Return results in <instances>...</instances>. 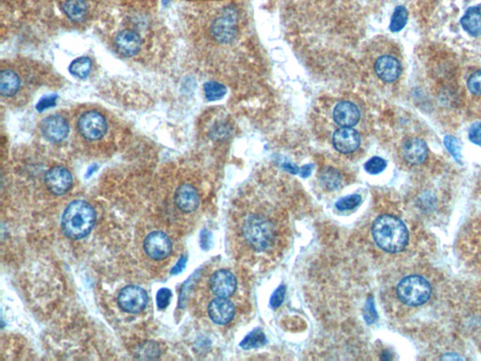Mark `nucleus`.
Segmentation results:
<instances>
[{"label":"nucleus","instance_id":"30","mask_svg":"<svg viewBox=\"0 0 481 361\" xmlns=\"http://www.w3.org/2000/svg\"><path fill=\"white\" fill-rule=\"evenodd\" d=\"M159 348L153 343H144L142 346H139V355H142L140 359L143 360H153L156 359L159 356Z\"/></svg>","mask_w":481,"mask_h":361},{"label":"nucleus","instance_id":"9","mask_svg":"<svg viewBox=\"0 0 481 361\" xmlns=\"http://www.w3.org/2000/svg\"><path fill=\"white\" fill-rule=\"evenodd\" d=\"M148 294L141 287L129 285L120 290L118 297L120 308L128 314H139L148 304Z\"/></svg>","mask_w":481,"mask_h":361},{"label":"nucleus","instance_id":"15","mask_svg":"<svg viewBox=\"0 0 481 361\" xmlns=\"http://www.w3.org/2000/svg\"><path fill=\"white\" fill-rule=\"evenodd\" d=\"M236 306L233 301L225 297H216L208 306V315L216 325H227L233 320Z\"/></svg>","mask_w":481,"mask_h":361},{"label":"nucleus","instance_id":"25","mask_svg":"<svg viewBox=\"0 0 481 361\" xmlns=\"http://www.w3.org/2000/svg\"><path fill=\"white\" fill-rule=\"evenodd\" d=\"M205 97L209 101H216L227 93V88L219 82H207L204 85Z\"/></svg>","mask_w":481,"mask_h":361},{"label":"nucleus","instance_id":"20","mask_svg":"<svg viewBox=\"0 0 481 361\" xmlns=\"http://www.w3.org/2000/svg\"><path fill=\"white\" fill-rule=\"evenodd\" d=\"M62 10L71 21H84L88 16V5L85 0H66Z\"/></svg>","mask_w":481,"mask_h":361},{"label":"nucleus","instance_id":"18","mask_svg":"<svg viewBox=\"0 0 481 361\" xmlns=\"http://www.w3.org/2000/svg\"><path fill=\"white\" fill-rule=\"evenodd\" d=\"M141 38L136 31L122 30L116 37L115 45L120 55L133 57L139 52L141 48Z\"/></svg>","mask_w":481,"mask_h":361},{"label":"nucleus","instance_id":"33","mask_svg":"<svg viewBox=\"0 0 481 361\" xmlns=\"http://www.w3.org/2000/svg\"><path fill=\"white\" fill-rule=\"evenodd\" d=\"M469 139L474 144L481 146V122H474L469 129Z\"/></svg>","mask_w":481,"mask_h":361},{"label":"nucleus","instance_id":"29","mask_svg":"<svg viewBox=\"0 0 481 361\" xmlns=\"http://www.w3.org/2000/svg\"><path fill=\"white\" fill-rule=\"evenodd\" d=\"M361 197L359 195H352L343 197L337 202L336 207L340 211L352 210V209L357 207L361 202Z\"/></svg>","mask_w":481,"mask_h":361},{"label":"nucleus","instance_id":"28","mask_svg":"<svg viewBox=\"0 0 481 361\" xmlns=\"http://www.w3.org/2000/svg\"><path fill=\"white\" fill-rule=\"evenodd\" d=\"M444 143H445L446 149H448L449 153L454 157L455 160H456L458 163H462V154H460L459 142H458L456 137L446 136L445 139H444Z\"/></svg>","mask_w":481,"mask_h":361},{"label":"nucleus","instance_id":"23","mask_svg":"<svg viewBox=\"0 0 481 361\" xmlns=\"http://www.w3.org/2000/svg\"><path fill=\"white\" fill-rule=\"evenodd\" d=\"M91 67H93L91 60L87 57H81V58L74 59L71 63L69 70L74 76L79 77V79H86L90 74Z\"/></svg>","mask_w":481,"mask_h":361},{"label":"nucleus","instance_id":"21","mask_svg":"<svg viewBox=\"0 0 481 361\" xmlns=\"http://www.w3.org/2000/svg\"><path fill=\"white\" fill-rule=\"evenodd\" d=\"M20 88V79L18 74L6 69L0 73V93L3 96L11 97L18 91Z\"/></svg>","mask_w":481,"mask_h":361},{"label":"nucleus","instance_id":"16","mask_svg":"<svg viewBox=\"0 0 481 361\" xmlns=\"http://www.w3.org/2000/svg\"><path fill=\"white\" fill-rule=\"evenodd\" d=\"M41 129L45 139L54 143L63 142L70 132L67 120L60 115L47 117L42 122Z\"/></svg>","mask_w":481,"mask_h":361},{"label":"nucleus","instance_id":"13","mask_svg":"<svg viewBox=\"0 0 481 361\" xmlns=\"http://www.w3.org/2000/svg\"><path fill=\"white\" fill-rule=\"evenodd\" d=\"M45 183L51 193L62 196L67 193L73 186V176L67 168L62 166H56L45 174Z\"/></svg>","mask_w":481,"mask_h":361},{"label":"nucleus","instance_id":"27","mask_svg":"<svg viewBox=\"0 0 481 361\" xmlns=\"http://www.w3.org/2000/svg\"><path fill=\"white\" fill-rule=\"evenodd\" d=\"M388 163L381 157L374 156L365 164V171L372 176H376L386 170Z\"/></svg>","mask_w":481,"mask_h":361},{"label":"nucleus","instance_id":"14","mask_svg":"<svg viewBox=\"0 0 481 361\" xmlns=\"http://www.w3.org/2000/svg\"><path fill=\"white\" fill-rule=\"evenodd\" d=\"M335 150L340 154H353L359 150L361 136L356 128H337L332 134Z\"/></svg>","mask_w":481,"mask_h":361},{"label":"nucleus","instance_id":"24","mask_svg":"<svg viewBox=\"0 0 481 361\" xmlns=\"http://www.w3.org/2000/svg\"><path fill=\"white\" fill-rule=\"evenodd\" d=\"M408 21V11L403 6H398L395 8L393 16L391 17L390 25L389 28L392 33H399L405 28Z\"/></svg>","mask_w":481,"mask_h":361},{"label":"nucleus","instance_id":"22","mask_svg":"<svg viewBox=\"0 0 481 361\" xmlns=\"http://www.w3.org/2000/svg\"><path fill=\"white\" fill-rule=\"evenodd\" d=\"M320 182L329 190H335L342 185L343 178L339 171L334 168H323L320 174Z\"/></svg>","mask_w":481,"mask_h":361},{"label":"nucleus","instance_id":"6","mask_svg":"<svg viewBox=\"0 0 481 361\" xmlns=\"http://www.w3.org/2000/svg\"><path fill=\"white\" fill-rule=\"evenodd\" d=\"M398 299L409 306H419L428 302L431 296V287L428 280L417 275H411L398 283Z\"/></svg>","mask_w":481,"mask_h":361},{"label":"nucleus","instance_id":"2","mask_svg":"<svg viewBox=\"0 0 481 361\" xmlns=\"http://www.w3.org/2000/svg\"><path fill=\"white\" fill-rule=\"evenodd\" d=\"M366 59L372 76L383 84H394L402 76V55L397 44L385 37L375 38L369 45Z\"/></svg>","mask_w":481,"mask_h":361},{"label":"nucleus","instance_id":"19","mask_svg":"<svg viewBox=\"0 0 481 361\" xmlns=\"http://www.w3.org/2000/svg\"><path fill=\"white\" fill-rule=\"evenodd\" d=\"M460 25L469 35L481 36V4L469 8L460 19Z\"/></svg>","mask_w":481,"mask_h":361},{"label":"nucleus","instance_id":"5","mask_svg":"<svg viewBox=\"0 0 481 361\" xmlns=\"http://www.w3.org/2000/svg\"><path fill=\"white\" fill-rule=\"evenodd\" d=\"M240 24V13L236 6H226L211 22V35L219 44L233 45L238 39Z\"/></svg>","mask_w":481,"mask_h":361},{"label":"nucleus","instance_id":"26","mask_svg":"<svg viewBox=\"0 0 481 361\" xmlns=\"http://www.w3.org/2000/svg\"><path fill=\"white\" fill-rule=\"evenodd\" d=\"M265 343L266 337L265 335L263 334V332L260 331H255L251 332L248 336H246L245 340L240 343V345L242 346V348L243 349H251L259 348V346L265 345Z\"/></svg>","mask_w":481,"mask_h":361},{"label":"nucleus","instance_id":"11","mask_svg":"<svg viewBox=\"0 0 481 361\" xmlns=\"http://www.w3.org/2000/svg\"><path fill=\"white\" fill-rule=\"evenodd\" d=\"M144 251L151 259L161 260L170 256L173 251V242L170 236L163 231H153L146 237Z\"/></svg>","mask_w":481,"mask_h":361},{"label":"nucleus","instance_id":"35","mask_svg":"<svg viewBox=\"0 0 481 361\" xmlns=\"http://www.w3.org/2000/svg\"><path fill=\"white\" fill-rule=\"evenodd\" d=\"M285 297V287L284 286H280L277 288L276 292H274L273 296L271 297V306L274 309L279 308L282 305L283 300H284Z\"/></svg>","mask_w":481,"mask_h":361},{"label":"nucleus","instance_id":"37","mask_svg":"<svg viewBox=\"0 0 481 361\" xmlns=\"http://www.w3.org/2000/svg\"><path fill=\"white\" fill-rule=\"evenodd\" d=\"M186 263H187V257L185 255H182L180 258L178 262H177L175 266L171 269V275H178L180 272H182L183 269L185 268Z\"/></svg>","mask_w":481,"mask_h":361},{"label":"nucleus","instance_id":"4","mask_svg":"<svg viewBox=\"0 0 481 361\" xmlns=\"http://www.w3.org/2000/svg\"><path fill=\"white\" fill-rule=\"evenodd\" d=\"M96 222V212L90 203L77 200L71 202L62 214V228L69 239L77 240L88 236Z\"/></svg>","mask_w":481,"mask_h":361},{"label":"nucleus","instance_id":"32","mask_svg":"<svg viewBox=\"0 0 481 361\" xmlns=\"http://www.w3.org/2000/svg\"><path fill=\"white\" fill-rule=\"evenodd\" d=\"M171 297H173V293H171L170 289H160L156 296V304L158 309H165L167 308L170 305Z\"/></svg>","mask_w":481,"mask_h":361},{"label":"nucleus","instance_id":"17","mask_svg":"<svg viewBox=\"0 0 481 361\" xmlns=\"http://www.w3.org/2000/svg\"><path fill=\"white\" fill-rule=\"evenodd\" d=\"M174 200L177 207L185 213L196 211L199 205V196L193 185L185 183L177 188Z\"/></svg>","mask_w":481,"mask_h":361},{"label":"nucleus","instance_id":"3","mask_svg":"<svg viewBox=\"0 0 481 361\" xmlns=\"http://www.w3.org/2000/svg\"><path fill=\"white\" fill-rule=\"evenodd\" d=\"M372 237L383 251L399 253L409 242V233L405 223L391 214H383L372 224Z\"/></svg>","mask_w":481,"mask_h":361},{"label":"nucleus","instance_id":"1","mask_svg":"<svg viewBox=\"0 0 481 361\" xmlns=\"http://www.w3.org/2000/svg\"><path fill=\"white\" fill-rule=\"evenodd\" d=\"M284 210L265 195L245 197L233 214V234L240 251L256 259H272L287 236Z\"/></svg>","mask_w":481,"mask_h":361},{"label":"nucleus","instance_id":"8","mask_svg":"<svg viewBox=\"0 0 481 361\" xmlns=\"http://www.w3.org/2000/svg\"><path fill=\"white\" fill-rule=\"evenodd\" d=\"M79 130L83 137L88 140H98L107 133V120L97 111H88L79 120Z\"/></svg>","mask_w":481,"mask_h":361},{"label":"nucleus","instance_id":"10","mask_svg":"<svg viewBox=\"0 0 481 361\" xmlns=\"http://www.w3.org/2000/svg\"><path fill=\"white\" fill-rule=\"evenodd\" d=\"M210 288L216 297L230 299L236 293L238 282L236 275L228 269H220L211 275Z\"/></svg>","mask_w":481,"mask_h":361},{"label":"nucleus","instance_id":"12","mask_svg":"<svg viewBox=\"0 0 481 361\" xmlns=\"http://www.w3.org/2000/svg\"><path fill=\"white\" fill-rule=\"evenodd\" d=\"M400 156L408 165H422L429 157L428 145L425 140L420 137H409L402 143Z\"/></svg>","mask_w":481,"mask_h":361},{"label":"nucleus","instance_id":"34","mask_svg":"<svg viewBox=\"0 0 481 361\" xmlns=\"http://www.w3.org/2000/svg\"><path fill=\"white\" fill-rule=\"evenodd\" d=\"M57 99H58V97L56 96L44 97V98L40 100V102L38 104H37V110L40 111V113H42V111L47 110V108L55 107Z\"/></svg>","mask_w":481,"mask_h":361},{"label":"nucleus","instance_id":"7","mask_svg":"<svg viewBox=\"0 0 481 361\" xmlns=\"http://www.w3.org/2000/svg\"><path fill=\"white\" fill-rule=\"evenodd\" d=\"M332 120L337 128H356L362 120V111L350 99L340 100L332 110Z\"/></svg>","mask_w":481,"mask_h":361},{"label":"nucleus","instance_id":"36","mask_svg":"<svg viewBox=\"0 0 481 361\" xmlns=\"http://www.w3.org/2000/svg\"><path fill=\"white\" fill-rule=\"evenodd\" d=\"M377 319L376 311L374 309V304L371 300H368L365 309V320L366 323H372Z\"/></svg>","mask_w":481,"mask_h":361},{"label":"nucleus","instance_id":"38","mask_svg":"<svg viewBox=\"0 0 481 361\" xmlns=\"http://www.w3.org/2000/svg\"><path fill=\"white\" fill-rule=\"evenodd\" d=\"M311 166H305V167L302 168V170H301V173H302L303 177H308L311 176Z\"/></svg>","mask_w":481,"mask_h":361},{"label":"nucleus","instance_id":"31","mask_svg":"<svg viewBox=\"0 0 481 361\" xmlns=\"http://www.w3.org/2000/svg\"><path fill=\"white\" fill-rule=\"evenodd\" d=\"M468 88L474 96H481V70L475 71L468 77Z\"/></svg>","mask_w":481,"mask_h":361}]
</instances>
